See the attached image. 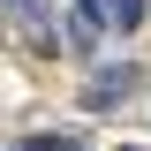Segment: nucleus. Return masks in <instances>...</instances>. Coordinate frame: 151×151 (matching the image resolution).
I'll list each match as a JSON object with an SVG mask.
<instances>
[{"label":"nucleus","instance_id":"obj_1","mask_svg":"<svg viewBox=\"0 0 151 151\" xmlns=\"http://www.w3.org/2000/svg\"><path fill=\"white\" fill-rule=\"evenodd\" d=\"M129 91H136V68H129V60H113V68H98L91 83H83V106H91V113H106L113 98H129Z\"/></svg>","mask_w":151,"mask_h":151},{"label":"nucleus","instance_id":"obj_2","mask_svg":"<svg viewBox=\"0 0 151 151\" xmlns=\"http://www.w3.org/2000/svg\"><path fill=\"white\" fill-rule=\"evenodd\" d=\"M144 23V0H98V30H136Z\"/></svg>","mask_w":151,"mask_h":151},{"label":"nucleus","instance_id":"obj_3","mask_svg":"<svg viewBox=\"0 0 151 151\" xmlns=\"http://www.w3.org/2000/svg\"><path fill=\"white\" fill-rule=\"evenodd\" d=\"M8 8H15V15L30 23V38H38V53H60V38L45 30V0H8Z\"/></svg>","mask_w":151,"mask_h":151},{"label":"nucleus","instance_id":"obj_4","mask_svg":"<svg viewBox=\"0 0 151 151\" xmlns=\"http://www.w3.org/2000/svg\"><path fill=\"white\" fill-rule=\"evenodd\" d=\"M23 151H76V144H68V136H30Z\"/></svg>","mask_w":151,"mask_h":151},{"label":"nucleus","instance_id":"obj_5","mask_svg":"<svg viewBox=\"0 0 151 151\" xmlns=\"http://www.w3.org/2000/svg\"><path fill=\"white\" fill-rule=\"evenodd\" d=\"M76 15H83V23H98V0H76Z\"/></svg>","mask_w":151,"mask_h":151},{"label":"nucleus","instance_id":"obj_6","mask_svg":"<svg viewBox=\"0 0 151 151\" xmlns=\"http://www.w3.org/2000/svg\"><path fill=\"white\" fill-rule=\"evenodd\" d=\"M121 151H136V144H121Z\"/></svg>","mask_w":151,"mask_h":151}]
</instances>
